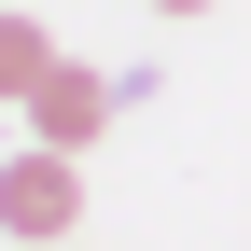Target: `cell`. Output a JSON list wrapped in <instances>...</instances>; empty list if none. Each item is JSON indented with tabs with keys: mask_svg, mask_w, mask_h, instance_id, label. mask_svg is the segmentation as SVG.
Returning <instances> with one entry per match:
<instances>
[{
	"mask_svg": "<svg viewBox=\"0 0 251 251\" xmlns=\"http://www.w3.org/2000/svg\"><path fill=\"white\" fill-rule=\"evenodd\" d=\"M0 14H14V0H0Z\"/></svg>",
	"mask_w": 251,
	"mask_h": 251,
	"instance_id": "5",
	"label": "cell"
},
{
	"mask_svg": "<svg viewBox=\"0 0 251 251\" xmlns=\"http://www.w3.org/2000/svg\"><path fill=\"white\" fill-rule=\"evenodd\" d=\"M153 14H209V0H153Z\"/></svg>",
	"mask_w": 251,
	"mask_h": 251,
	"instance_id": "4",
	"label": "cell"
},
{
	"mask_svg": "<svg viewBox=\"0 0 251 251\" xmlns=\"http://www.w3.org/2000/svg\"><path fill=\"white\" fill-rule=\"evenodd\" d=\"M42 70H56V42H42V14H0V98H42Z\"/></svg>",
	"mask_w": 251,
	"mask_h": 251,
	"instance_id": "3",
	"label": "cell"
},
{
	"mask_svg": "<svg viewBox=\"0 0 251 251\" xmlns=\"http://www.w3.org/2000/svg\"><path fill=\"white\" fill-rule=\"evenodd\" d=\"M112 98H126V70H84V56H56V70H42V98H28L42 153H84V140L112 126Z\"/></svg>",
	"mask_w": 251,
	"mask_h": 251,
	"instance_id": "2",
	"label": "cell"
},
{
	"mask_svg": "<svg viewBox=\"0 0 251 251\" xmlns=\"http://www.w3.org/2000/svg\"><path fill=\"white\" fill-rule=\"evenodd\" d=\"M70 224H84V153H42V140H28L14 168H0V237L70 251Z\"/></svg>",
	"mask_w": 251,
	"mask_h": 251,
	"instance_id": "1",
	"label": "cell"
}]
</instances>
